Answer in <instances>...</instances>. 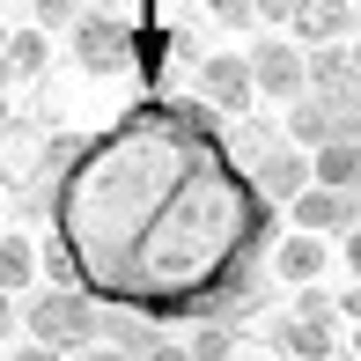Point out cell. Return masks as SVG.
I'll list each match as a JSON object with an SVG mask.
<instances>
[{"instance_id": "obj_3", "label": "cell", "mask_w": 361, "mask_h": 361, "mask_svg": "<svg viewBox=\"0 0 361 361\" xmlns=\"http://www.w3.org/2000/svg\"><path fill=\"white\" fill-rule=\"evenodd\" d=\"M67 44H74V67H81V74H118V67H133L140 23H126V15H104V8H89V15H81V23L67 30Z\"/></svg>"}, {"instance_id": "obj_36", "label": "cell", "mask_w": 361, "mask_h": 361, "mask_svg": "<svg viewBox=\"0 0 361 361\" xmlns=\"http://www.w3.org/2000/svg\"><path fill=\"white\" fill-rule=\"evenodd\" d=\"M0 236H8V228H0Z\"/></svg>"}, {"instance_id": "obj_17", "label": "cell", "mask_w": 361, "mask_h": 361, "mask_svg": "<svg viewBox=\"0 0 361 361\" xmlns=\"http://www.w3.org/2000/svg\"><path fill=\"white\" fill-rule=\"evenodd\" d=\"M30 15H37L44 37H59V30H74L81 15H89V0H30Z\"/></svg>"}, {"instance_id": "obj_1", "label": "cell", "mask_w": 361, "mask_h": 361, "mask_svg": "<svg viewBox=\"0 0 361 361\" xmlns=\"http://www.w3.org/2000/svg\"><path fill=\"white\" fill-rule=\"evenodd\" d=\"M266 221L273 207L207 96H147L111 118L52 200V243H67L81 295L155 324L192 317L200 295L251 266Z\"/></svg>"}, {"instance_id": "obj_26", "label": "cell", "mask_w": 361, "mask_h": 361, "mask_svg": "<svg viewBox=\"0 0 361 361\" xmlns=\"http://www.w3.org/2000/svg\"><path fill=\"white\" fill-rule=\"evenodd\" d=\"M8 81H15V67H8V52H0V96H8Z\"/></svg>"}, {"instance_id": "obj_8", "label": "cell", "mask_w": 361, "mask_h": 361, "mask_svg": "<svg viewBox=\"0 0 361 361\" xmlns=\"http://www.w3.org/2000/svg\"><path fill=\"white\" fill-rule=\"evenodd\" d=\"M273 347L295 354V361H332L339 354V324L332 317H295V310H288V317L273 324Z\"/></svg>"}, {"instance_id": "obj_20", "label": "cell", "mask_w": 361, "mask_h": 361, "mask_svg": "<svg viewBox=\"0 0 361 361\" xmlns=\"http://www.w3.org/2000/svg\"><path fill=\"white\" fill-rule=\"evenodd\" d=\"M140 361H192V347H185V339H162V347H147Z\"/></svg>"}, {"instance_id": "obj_18", "label": "cell", "mask_w": 361, "mask_h": 361, "mask_svg": "<svg viewBox=\"0 0 361 361\" xmlns=\"http://www.w3.org/2000/svg\"><path fill=\"white\" fill-rule=\"evenodd\" d=\"M295 317H339V295H324V288H295Z\"/></svg>"}, {"instance_id": "obj_21", "label": "cell", "mask_w": 361, "mask_h": 361, "mask_svg": "<svg viewBox=\"0 0 361 361\" xmlns=\"http://www.w3.org/2000/svg\"><path fill=\"white\" fill-rule=\"evenodd\" d=\"M295 8H302V0H258V15H266V23H295Z\"/></svg>"}, {"instance_id": "obj_2", "label": "cell", "mask_w": 361, "mask_h": 361, "mask_svg": "<svg viewBox=\"0 0 361 361\" xmlns=\"http://www.w3.org/2000/svg\"><path fill=\"white\" fill-rule=\"evenodd\" d=\"M23 324L44 347H96L104 339V302H89L81 288H52V295H37L23 310Z\"/></svg>"}, {"instance_id": "obj_10", "label": "cell", "mask_w": 361, "mask_h": 361, "mask_svg": "<svg viewBox=\"0 0 361 361\" xmlns=\"http://www.w3.org/2000/svg\"><path fill=\"white\" fill-rule=\"evenodd\" d=\"M347 30H354V8H347V0H302V8H295V37H302V52L339 44Z\"/></svg>"}, {"instance_id": "obj_12", "label": "cell", "mask_w": 361, "mask_h": 361, "mask_svg": "<svg viewBox=\"0 0 361 361\" xmlns=\"http://www.w3.org/2000/svg\"><path fill=\"white\" fill-rule=\"evenodd\" d=\"M37 273H44V251H37L30 236H15V228H8V236H0V288L23 295V288H37Z\"/></svg>"}, {"instance_id": "obj_30", "label": "cell", "mask_w": 361, "mask_h": 361, "mask_svg": "<svg viewBox=\"0 0 361 361\" xmlns=\"http://www.w3.org/2000/svg\"><path fill=\"white\" fill-rule=\"evenodd\" d=\"M0 324H8V288H0Z\"/></svg>"}, {"instance_id": "obj_7", "label": "cell", "mask_w": 361, "mask_h": 361, "mask_svg": "<svg viewBox=\"0 0 361 361\" xmlns=\"http://www.w3.org/2000/svg\"><path fill=\"white\" fill-rule=\"evenodd\" d=\"M251 185H258V200L273 207V200H302L317 177H310V155H302V147H273V155L251 162Z\"/></svg>"}, {"instance_id": "obj_34", "label": "cell", "mask_w": 361, "mask_h": 361, "mask_svg": "<svg viewBox=\"0 0 361 361\" xmlns=\"http://www.w3.org/2000/svg\"><path fill=\"white\" fill-rule=\"evenodd\" d=\"M354 192H361V177H354Z\"/></svg>"}, {"instance_id": "obj_27", "label": "cell", "mask_w": 361, "mask_h": 361, "mask_svg": "<svg viewBox=\"0 0 361 361\" xmlns=\"http://www.w3.org/2000/svg\"><path fill=\"white\" fill-rule=\"evenodd\" d=\"M8 126H15V118H8V96H0V140H8Z\"/></svg>"}, {"instance_id": "obj_13", "label": "cell", "mask_w": 361, "mask_h": 361, "mask_svg": "<svg viewBox=\"0 0 361 361\" xmlns=\"http://www.w3.org/2000/svg\"><path fill=\"white\" fill-rule=\"evenodd\" d=\"M310 177L332 185V192H354V177H361V140H324L317 155H310Z\"/></svg>"}, {"instance_id": "obj_5", "label": "cell", "mask_w": 361, "mask_h": 361, "mask_svg": "<svg viewBox=\"0 0 361 361\" xmlns=\"http://www.w3.org/2000/svg\"><path fill=\"white\" fill-rule=\"evenodd\" d=\"M200 96H207L214 111H243V118H251V96H258L251 59H236V52H207V59H200Z\"/></svg>"}, {"instance_id": "obj_32", "label": "cell", "mask_w": 361, "mask_h": 361, "mask_svg": "<svg viewBox=\"0 0 361 361\" xmlns=\"http://www.w3.org/2000/svg\"><path fill=\"white\" fill-rule=\"evenodd\" d=\"M0 192H8V170H0Z\"/></svg>"}, {"instance_id": "obj_24", "label": "cell", "mask_w": 361, "mask_h": 361, "mask_svg": "<svg viewBox=\"0 0 361 361\" xmlns=\"http://www.w3.org/2000/svg\"><path fill=\"white\" fill-rule=\"evenodd\" d=\"M8 361H59V347H44V339H30V347H15Z\"/></svg>"}, {"instance_id": "obj_14", "label": "cell", "mask_w": 361, "mask_h": 361, "mask_svg": "<svg viewBox=\"0 0 361 361\" xmlns=\"http://www.w3.org/2000/svg\"><path fill=\"white\" fill-rule=\"evenodd\" d=\"M354 89V59L339 44H317L310 52V96H347Z\"/></svg>"}, {"instance_id": "obj_22", "label": "cell", "mask_w": 361, "mask_h": 361, "mask_svg": "<svg viewBox=\"0 0 361 361\" xmlns=\"http://www.w3.org/2000/svg\"><path fill=\"white\" fill-rule=\"evenodd\" d=\"M339 258H347V273L361 281V228H347V243H339Z\"/></svg>"}, {"instance_id": "obj_11", "label": "cell", "mask_w": 361, "mask_h": 361, "mask_svg": "<svg viewBox=\"0 0 361 361\" xmlns=\"http://www.w3.org/2000/svg\"><path fill=\"white\" fill-rule=\"evenodd\" d=\"M288 140L302 147V155H317L324 140H347V133L332 126V104H324V96H295L288 104Z\"/></svg>"}, {"instance_id": "obj_35", "label": "cell", "mask_w": 361, "mask_h": 361, "mask_svg": "<svg viewBox=\"0 0 361 361\" xmlns=\"http://www.w3.org/2000/svg\"><path fill=\"white\" fill-rule=\"evenodd\" d=\"M347 361H361V354H347Z\"/></svg>"}, {"instance_id": "obj_25", "label": "cell", "mask_w": 361, "mask_h": 361, "mask_svg": "<svg viewBox=\"0 0 361 361\" xmlns=\"http://www.w3.org/2000/svg\"><path fill=\"white\" fill-rule=\"evenodd\" d=\"M339 317H354V324H361V281H354L347 295H339Z\"/></svg>"}, {"instance_id": "obj_15", "label": "cell", "mask_w": 361, "mask_h": 361, "mask_svg": "<svg viewBox=\"0 0 361 361\" xmlns=\"http://www.w3.org/2000/svg\"><path fill=\"white\" fill-rule=\"evenodd\" d=\"M8 67H15V81H37L44 67H52V37H44L37 23L15 30V37H8Z\"/></svg>"}, {"instance_id": "obj_9", "label": "cell", "mask_w": 361, "mask_h": 361, "mask_svg": "<svg viewBox=\"0 0 361 361\" xmlns=\"http://www.w3.org/2000/svg\"><path fill=\"white\" fill-rule=\"evenodd\" d=\"M324 266H332V243L302 236V228H295L281 251H273V273H281V288H317V273H324Z\"/></svg>"}, {"instance_id": "obj_16", "label": "cell", "mask_w": 361, "mask_h": 361, "mask_svg": "<svg viewBox=\"0 0 361 361\" xmlns=\"http://www.w3.org/2000/svg\"><path fill=\"white\" fill-rule=\"evenodd\" d=\"M192 361H236L243 354V339H236V324H192Z\"/></svg>"}, {"instance_id": "obj_28", "label": "cell", "mask_w": 361, "mask_h": 361, "mask_svg": "<svg viewBox=\"0 0 361 361\" xmlns=\"http://www.w3.org/2000/svg\"><path fill=\"white\" fill-rule=\"evenodd\" d=\"M347 59H354V81H361V44H354V52H347Z\"/></svg>"}, {"instance_id": "obj_4", "label": "cell", "mask_w": 361, "mask_h": 361, "mask_svg": "<svg viewBox=\"0 0 361 361\" xmlns=\"http://www.w3.org/2000/svg\"><path fill=\"white\" fill-rule=\"evenodd\" d=\"M251 81H258V96H310V52L302 44H288V37H266L251 52Z\"/></svg>"}, {"instance_id": "obj_19", "label": "cell", "mask_w": 361, "mask_h": 361, "mask_svg": "<svg viewBox=\"0 0 361 361\" xmlns=\"http://www.w3.org/2000/svg\"><path fill=\"white\" fill-rule=\"evenodd\" d=\"M207 15H214V23H228V30H243L258 15V0H207Z\"/></svg>"}, {"instance_id": "obj_6", "label": "cell", "mask_w": 361, "mask_h": 361, "mask_svg": "<svg viewBox=\"0 0 361 361\" xmlns=\"http://www.w3.org/2000/svg\"><path fill=\"white\" fill-rule=\"evenodd\" d=\"M295 228H302V236H347V228H361V207H354V192L310 185L302 200H295Z\"/></svg>"}, {"instance_id": "obj_29", "label": "cell", "mask_w": 361, "mask_h": 361, "mask_svg": "<svg viewBox=\"0 0 361 361\" xmlns=\"http://www.w3.org/2000/svg\"><path fill=\"white\" fill-rule=\"evenodd\" d=\"M8 37H15V30H8V23H0V52H8Z\"/></svg>"}, {"instance_id": "obj_31", "label": "cell", "mask_w": 361, "mask_h": 361, "mask_svg": "<svg viewBox=\"0 0 361 361\" xmlns=\"http://www.w3.org/2000/svg\"><path fill=\"white\" fill-rule=\"evenodd\" d=\"M354 354H361V324H354Z\"/></svg>"}, {"instance_id": "obj_33", "label": "cell", "mask_w": 361, "mask_h": 361, "mask_svg": "<svg viewBox=\"0 0 361 361\" xmlns=\"http://www.w3.org/2000/svg\"><path fill=\"white\" fill-rule=\"evenodd\" d=\"M236 361H258V354H236Z\"/></svg>"}, {"instance_id": "obj_23", "label": "cell", "mask_w": 361, "mask_h": 361, "mask_svg": "<svg viewBox=\"0 0 361 361\" xmlns=\"http://www.w3.org/2000/svg\"><path fill=\"white\" fill-rule=\"evenodd\" d=\"M74 361H133V354H126V347H104V339H96V347H81Z\"/></svg>"}]
</instances>
